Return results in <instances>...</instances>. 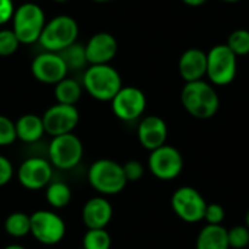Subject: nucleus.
<instances>
[{
  "label": "nucleus",
  "instance_id": "nucleus-1",
  "mask_svg": "<svg viewBox=\"0 0 249 249\" xmlns=\"http://www.w3.org/2000/svg\"><path fill=\"white\" fill-rule=\"evenodd\" d=\"M181 104L191 117L209 120L217 114L220 98L212 83L196 80L184 85L181 90Z\"/></svg>",
  "mask_w": 249,
  "mask_h": 249
},
{
  "label": "nucleus",
  "instance_id": "nucleus-2",
  "mask_svg": "<svg viewBox=\"0 0 249 249\" xmlns=\"http://www.w3.org/2000/svg\"><path fill=\"white\" fill-rule=\"evenodd\" d=\"M83 89L96 101L111 102L123 88V80L117 69L109 64H92L83 73Z\"/></svg>",
  "mask_w": 249,
  "mask_h": 249
},
{
  "label": "nucleus",
  "instance_id": "nucleus-3",
  "mask_svg": "<svg viewBox=\"0 0 249 249\" xmlns=\"http://www.w3.org/2000/svg\"><path fill=\"white\" fill-rule=\"evenodd\" d=\"M88 181L99 196L120 194L128 184L123 171V165L112 159H98L88 171Z\"/></svg>",
  "mask_w": 249,
  "mask_h": 249
},
{
  "label": "nucleus",
  "instance_id": "nucleus-4",
  "mask_svg": "<svg viewBox=\"0 0 249 249\" xmlns=\"http://www.w3.org/2000/svg\"><path fill=\"white\" fill-rule=\"evenodd\" d=\"M77 35H79L77 22L71 16L58 15L45 23L38 42L45 51L60 53L66 47L76 42Z\"/></svg>",
  "mask_w": 249,
  "mask_h": 249
},
{
  "label": "nucleus",
  "instance_id": "nucleus-5",
  "mask_svg": "<svg viewBox=\"0 0 249 249\" xmlns=\"http://www.w3.org/2000/svg\"><path fill=\"white\" fill-rule=\"evenodd\" d=\"M13 22V32L18 36L20 44H34L38 42L41 32L45 26V15L41 6L36 3H23L18 9H15V13L12 16Z\"/></svg>",
  "mask_w": 249,
  "mask_h": 249
},
{
  "label": "nucleus",
  "instance_id": "nucleus-6",
  "mask_svg": "<svg viewBox=\"0 0 249 249\" xmlns=\"http://www.w3.org/2000/svg\"><path fill=\"white\" fill-rule=\"evenodd\" d=\"M238 74V57L226 44H217L207 53V79L213 86H228Z\"/></svg>",
  "mask_w": 249,
  "mask_h": 249
},
{
  "label": "nucleus",
  "instance_id": "nucleus-7",
  "mask_svg": "<svg viewBox=\"0 0 249 249\" xmlns=\"http://www.w3.org/2000/svg\"><path fill=\"white\" fill-rule=\"evenodd\" d=\"M83 158V143L73 134H63L53 137L48 144V160L53 168L60 171H70L76 168Z\"/></svg>",
  "mask_w": 249,
  "mask_h": 249
},
{
  "label": "nucleus",
  "instance_id": "nucleus-8",
  "mask_svg": "<svg viewBox=\"0 0 249 249\" xmlns=\"http://www.w3.org/2000/svg\"><path fill=\"white\" fill-rule=\"evenodd\" d=\"M171 206L174 213L181 220L187 223H198L204 220L207 201L198 190L185 185L175 190V193L171 197Z\"/></svg>",
  "mask_w": 249,
  "mask_h": 249
},
{
  "label": "nucleus",
  "instance_id": "nucleus-9",
  "mask_svg": "<svg viewBox=\"0 0 249 249\" xmlns=\"http://www.w3.org/2000/svg\"><path fill=\"white\" fill-rule=\"evenodd\" d=\"M147 168L155 178L160 181H172L178 178L184 169L182 153L171 144H163L150 152Z\"/></svg>",
  "mask_w": 249,
  "mask_h": 249
},
{
  "label": "nucleus",
  "instance_id": "nucleus-10",
  "mask_svg": "<svg viewBox=\"0 0 249 249\" xmlns=\"http://www.w3.org/2000/svg\"><path fill=\"white\" fill-rule=\"evenodd\" d=\"M31 235L42 245H57L66 236V223L51 210H36L31 214Z\"/></svg>",
  "mask_w": 249,
  "mask_h": 249
},
{
  "label": "nucleus",
  "instance_id": "nucleus-11",
  "mask_svg": "<svg viewBox=\"0 0 249 249\" xmlns=\"http://www.w3.org/2000/svg\"><path fill=\"white\" fill-rule=\"evenodd\" d=\"M147 105L146 95L136 86H123L111 101L112 112L121 121L139 120Z\"/></svg>",
  "mask_w": 249,
  "mask_h": 249
},
{
  "label": "nucleus",
  "instance_id": "nucleus-12",
  "mask_svg": "<svg viewBox=\"0 0 249 249\" xmlns=\"http://www.w3.org/2000/svg\"><path fill=\"white\" fill-rule=\"evenodd\" d=\"M41 118L45 133L51 137H57L73 133V130L79 124L80 115L76 105L54 104L44 112Z\"/></svg>",
  "mask_w": 249,
  "mask_h": 249
},
{
  "label": "nucleus",
  "instance_id": "nucleus-13",
  "mask_svg": "<svg viewBox=\"0 0 249 249\" xmlns=\"http://www.w3.org/2000/svg\"><path fill=\"white\" fill-rule=\"evenodd\" d=\"M16 177L23 188L29 191L42 190L47 188V185L51 182L53 165L44 158H28L19 165Z\"/></svg>",
  "mask_w": 249,
  "mask_h": 249
},
{
  "label": "nucleus",
  "instance_id": "nucleus-14",
  "mask_svg": "<svg viewBox=\"0 0 249 249\" xmlns=\"http://www.w3.org/2000/svg\"><path fill=\"white\" fill-rule=\"evenodd\" d=\"M32 76L45 85H57L60 80L67 77V66L58 53L45 51L38 54L31 63Z\"/></svg>",
  "mask_w": 249,
  "mask_h": 249
},
{
  "label": "nucleus",
  "instance_id": "nucleus-15",
  "mask_svg": "<svg viewBox=\"0 0 249 249\" xmlns=\"http://www.w3.org/2000/svg\"><path fill=\"white\" fill-rule=\"evenodd\" d=\"M85 51L88 64H109V61L117 55L118 42L112 34L98 32L85 44Z\"/></svg>",
  "mask_w": 249,
  "mask_h": 249
},
{
  "label": "nucleus",
  "instance_id": "nucleus-16",
  "mask_svg": "<svg viewBox=\"0 0 249 249\" xmlns=\"http://www.w3.org/2000/svg\"><path fill=\"white\" fill-rule=\"evenodd\" d=\"M137 139L140 144L149 152L166 144L168 125L165 120L158 115L144 117L137 127Z\"/></svg>",
  "mask_w": 249,
  "mask_h": 249
},
{
  "label": "nucleus",
  "instance_id": "nucleus-17",
  "mask_svg": "<svg viewBox=\"0 0 249 249\" xmlns=\"http://www.w3.org/2000/svg\"><path fill=\"white\" fill-rule=\"evenodd\" d=\"M112 206L104 196L89 198L82 209V220L86 229H105L112 219Z\"/></svg>",
  "mask_w": 249,
  "mask_h": 249
},
{
  "label": "nucleus",
  "instance_id": "nucleus-18",
  "mask_svg": "<svg viewBox=\"0 0 249 249\" xmlns=\"http://www.w3.org/2000/svg\"><path fill=\"white\" fill-rule=\"evenodd\" d=\"M178 70L185 83L203 80L207 73V53L200 48H188L179 58Z\"/></svg>",
  "mask_w": 249,
  "mask_h": 249
},
{
  "label": "nucleus",
  "instance_id": "nucleus-19",
  "mask_svg": "<svg viewBox=\"0 0 249 249\" xmlns=\"http://www.w3.org/2000/svg\"><path fill=\"white\" fill-rule=\"evenodd\" d=\"M16 137L23 143H35L44 134V123L42 118L35 114H25L15 121Z\"/></svg>",
  "mask_w": 249,
  "mask_h": 249
},
{
  "label": "nucleus",
  "instance_id": "nucleus-20",
  "mask_svg": "<svg viewBox=\"0 0 249 249\" xmlns=\"http://www.w3.org/2000/svg\"><path fill=\"white\" fill-rule=\"evenodd\" d=\"M197 249H231L228 241V229L222 225H206L196 242Z\"/></svg>",
  "mask_w": 249,
  "mask_h": 249
},
{
  "label": "nucleus",
  "instance_id": "nucleus-21",
  "mask_svg": "<svg viewBox=\"0 0 249 249\" xmlns=\"http://www.w3.org/2000/svg\"><path fill=\"white\" fill-rule=\"evenodd\" d=\"M82 90H83V86L77 80L64 77L57 85H54V98L57 104L76 105L79 99L82 98Z\"/></svg>",
  "mask_w": 249,
  "mask_h": 249
},
{
  "label": "nucleus",
  "instance_id": "nucleus-22",
  "mask_svg": "<svg viewBox=\"0 0 249 249\" xmlns=\"http://www.w3.org/2000/svg\"><path fill=\"white\" fill-rule=\"evenodd\" d=\"M47 203L54 209H64L71 201V188L61 181L50 182L45 191Z\"/></svg>",
  "mask_w": 249,
  "mask_h": 249
},
{
  "label": "nucleus",
  "instance_id": "nucleus-23",
  "mask_svg": "<svg viewBox=\"0 0 249 249\" xmlns=\"http://www.w3.org/2000/svg\"><path fill=\"white\" fill-rule=\"evenodd\" d=\"M4 231L9 236L23 238L31 233V216L22 212L10 213L4 220Z\"/></svg>",
  "mask_w": 249,
  "mask_h": 249
},
{
  "label": "nucleus",
  "instance_id": "nucleus-24",
  "mask_svg": "<svg viewBox=\"0 0 249 249\" xmlns=\"http://www.w3.org/2000/svg\"><path fill=\"white\" fill-rule=\"evenodd\" d=\"M58 54L63 58L64 64L67 66V70H80L88 64L85 45L79 42H73L71 45L61 50Z\"/></svg>",
  "mask_w": 249,
  "mask_h": 249
},
{
  "label": "nucleus",
  "instance_id": "nucleus-25",
  "mask_svg": "<svg viewBox=\"0 0 249 249\" xmlns=\"http://www.w3.org/2000/svg\"><path fill=\"white\" fill-rule=\"evenodd\" d=\"M83 249H111V235L107 229H88L83 236Z\"/></svg>",
  "mask_w": 249,
  "mask_h": 249
},
{
  "label": "nucleus",
  "instance_id": "nucleus-26",
  "mask_svg": "<svg viewBox=\"0 0 249 249\" xmlns=\"http://www.w3.org/2000/svg\"><path fill=\"white\" fill-rule=\"evenodd\" d=\"M226 45L229 47V50H231L236 57L248 55L249 54V31L248 29H235V31L229 35Z\"/></svg>",
  "mask_w": 249,
  "mask_h": 249
},
{
  "label": "nucleus",
  "instance_id": "nucleus-27",
  "mask_svg": "<svg viewBox=\"0 0 249 249\" xmlns=\"http://www.w3.org/2000/svg\"><path fill=\"white\" fill-rule=\"evenodd\" d=\"M229 248L247 249L249 247V229L245 225L233 226L228 231Z\"/></svg>",
  "mask_w": 249,
  "mask_h": 249
},
{
  "label": "nucleus",
  "instance_id": "nucleus-28",
  "mask_svg": "<svg viewBox=\"0 0 249 249\" xmlns=\"http://www.w3.org/2000/svg\"><path fill=\"white\" fill-rule=\"evenodd\" d=\"M20 42L13 29H0V57H9L16 53Z\"/></svg>",
  "mask_w": 249,
  "mask_h": 249
},
{
  "label": "nucleus",
  "instance_id": "nucleus-29",
  "mask_svg": "<svg viewBox=\"0 0 249 249\" xmlns=\"http://www.w3.org/2000/svg\"><path fill=\"white\" fill-rule=\"evenodd\" d=\"M18 140L15 121L6 115H0V147L13 144Z\"/></svg>",
  "mask_w": 249,
  "mask_h": 249
},
{
  "label": "nucleus",
  "instance_id": "nucleus-30",
  "mask_svg": "<svg viewBox=\"0 0 249 249\" xmlns=\"http://www.w3.org/2000/svg\"><path fill=\"white\" fill-rule=\"evenodd\" d=\"M123 171L127 182H137L144 175V166L139 160H128L123 165Z\"/></svg>",
  "mask_w": 249,
  "mask_h": 249
},
{
  "label": "nucleus",
  "instance_id": "nucleus-31",
  "mask_svg": "<svg viewBox=\"0 0 249 249\" xmlns=\"http://www.w3.org/2000/svg\"><path fill=\"white\" fill-rule=\"evenodd\" d=\"M225 209L219 203H207L206 212H204V220L207 225H222L225 220Z\"/></svg>",
  "mask_w": 249,
  "mask_h": 249
},
{
  "label": "nucleus",
  "instance_id": "nucleus-32",
  "mask_svg": "<svg viewBox=\"0 0 249 249\" xmlns=\"http://www.w3.org/2000/svg\"><path fill=\"white\" fill-rule=\"evenodd\" d=\"M15 169L12 162L6 158L0 155V187H4L6 184L10 182V179L13 178Z\"/></svg>",
  "mask_w": 249,
  "mask_h": 249
},
{
  "label": "nucleus",
  "instance_id": "nucleus-33",
  "mask_svg": "<svg viewBox=\"0 0 249 249\" xmlns=\"http://www.w3.org/2000/svg\"><path fill=\"white\" fill-rule=\"evenodd\" d=\"M15 13V6L12 0H0V25H4L12 19Z\"/></svg>",
  "mask_w": 249,
  "mask_h": 249
},
{
  "label": "nucleus",
  "instance_id": "nucleus-34",
  "mask_svg": "<svg viewBox=\"0 0 249 249\" xmlns=\"http://www.w3.org/2000/svg\"><path fill=\"white\" fill-rule=\"evenodd\" d=\"M187 6H191V7H198L204 3H207V0H182Z\"/></svg>",
  "mask_w": 249,
  "mask_h": 249
},
{
  "label": "nucleus",
  "instance_id": "nucleus-35",
  "mask_svg": "<svg viewBox=\"0 0 249 249\" xmlns=\"http://www.w3.org/2000/svg\"><path fill=\"white\" fill-rule=\"evenodd\" d=\"M3 249H26V248H25V247H22V245H18V244H12V245L4 247Z\"/></svg>",
  "mask_w": 249,
  "mask_h": 249
},
{
  "label": "nucleus",
  "instance_id": "nucleus-36",
  "mask_svg": "<svg viewBox=\"0 0 249 249\" xmlns=\"http://www.w3.org/2000/svg\"><path fill=\"white\" fill-rule=\"evenodd\" d=\"M245 226L249 229V210L248 213H247V216H245Z\"/></svg>",
  "mask_w": 249,
  "mask_h": 249
},
{
  "label": "nucleus",
  "instance_id": "nucleus-37",
  "mask_svg": "<svg viewBox=\"0 0 249 249\" xmlns=\"http://www.w3.org/2000/svg\"><path fill=\"white\" fill-rule=\"evenodd\" d=\"M222 1H225V3H238L241 0H222Z\"/></svg>",
  "mask_w": 249,
  "mask_h": 249
},
{
  "label": "nucleus",
  "instance_id": "nucleus-38",
  "mask_svg": "<svg viewBox=\"0 0 249 249\" xmlns=\"http://www.w3.org/2000/svg\"><path fill=\"white\" fill-rule=\"evenodd\" d=\"M92 1H98V3H105V1H109V0H92Z\"/></svg>",
  "mask_w": 249,
  "mask_h": 249
},
{
  "label": "nucleus",
  "instance_id": "nucleus-39",
  "mask_svg": "<svg viewBox=\"0 0 249 249\" xmlns=\"http://www.w3.org/2000/svg\"><path fill=\"white\" fill-rule=\"evenodd\" d=\"M54 1H58V3H64V1H69V0H54Z\"/></svg>",
  "mask_w": 249,
  "mask_h": 249
},
{
  "label": "nucleus",
  "instance_id": "nucleus-40",
  "mask_svg": "<svg viewBox=\"0 0 249 249\" xmlns=\"http://www.w3.org/2000/svg\"><path fill=\"white\" fill-rule=\"evenodd\" d=\"M247 249H249V247H248V248H247Z\"/></svg>",
  "mask_w": 249,
  "mask_h": 249
}]
</instances>
